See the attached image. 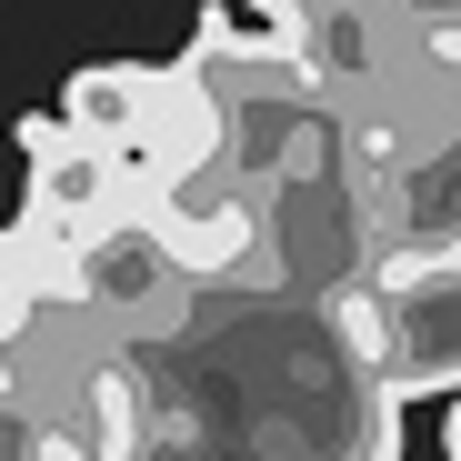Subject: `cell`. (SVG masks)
<instances>
[{
    "instance_id": "6da1fadb",
    "label": "cell",
    "mask_w": 461,
    "mask_h": 461,
    "mask_svg": "<svg viewBox=\"0 0 461 461\" xmlns=\"http://www.w3.org/2000/svg\"><path fill=\"white\" fill-rule=\"evenodd\" d=\"M21 150H31V211L41 230H60V241H91V230H111L131 211V171L121 150L81 140L70 121H21Z\"/></svg>"
},
{
    "instance_id": "7a4b0ae2",
    "label": "cell",
    "mask_w": 461,
    "mask_h": 461,
    "mask_svg": "<svg viewBox=\"0 0 461 461\" xmlns=\"http://www.w3.org/2000/svg\"><path fill=\"white\" fill-rule=\"evenodd\" d=\"M140 221L161 230V251H171L181 281H230V271L261 251V201L211 191V181H191V191H171V201H150Z\"/></svg>"
},
{
    "instance_id": "3957f363",
    "label": "cell",
    "mask_w": 461,
    "mask_h": 461,
    "mask_svg": "<svg viewBox=\"0 0 461 461\" xmlns=\"http://www.w3.org/2000/svg\"><path fill=\"white\" fill-rule=\"evenodd\" d=\"M161 91H171V70H131V60H91L81 81L60 91V121L81 131V140H101V150H131L150 140V121H161Z\"/></svg>"
},
{
    "instance_id": "277c9868",
    "label": "cell",
    "mask_w": 461,
    "mask_h": 461,
    "mask_svg": "<svg viewBox=\"0 0 461 461\" xmlns=\"http://www.w3.org/2000/svg\"><path fill=\"white\" fill-rule=\"evenodd\" d=\"M81 411H91V451L101 461H140V371L131 361H91L81 371Z\"/></svg>"
},
{
    "instance_id": "5b68a950",
    "label": "cell",
    "mask_w": 461,
    "mask_h": 461,
    "mask_svg": "<svg viewBox=\"0 0 461 461\" xmlns=\"http://www.w3.org/2000/svg\"><path fill=\"white\" fill-rule=\"evenodd\" d=\"M331 321L361 341V361H392V321H381V301H371V291H341V301H331Z\"/></svg>"
},
{
    "instance_id": "8992f818",
    "label": "cell",
    "mask_w": 461,
    "mask_h": 461,
    "mask_svg": "<svg viewBox=\"0 0 461 461\" xmlns=\"http://www.w3.org/2000/svg\"><path fill=\"white\" fill-rule=\"evenodd\" d=\"M41 461H101L81 421H41Z\"/></svg>"
},
{
    "instance_id": "52a82bcc",
    "label": "cell",
    "mask_w": 461,
    "mask_h": 461,
    "mask_svg": "<svg viewBox=\"0 0 461 461\" xmlns=\"http://www.w3.org/2000/svg\"><path fill=\"white\" fill-rule=\"evenodd\" d=\"M421 50H431V70H461V11H451V21H431V41H421Z\"/></svg>"
},
{
    "instance_id": "ba28073f",
    "label": "cell",
    "mask_w": 461,
    "mask_h": 461,
    "mask_svg": "<svg viewBox=\"0 0 461 461\" xmlns=\"http://www.w3.org/2000/svg\"><path fill=\"white\" fill-rule=\"evenodd\" d=\"M251 11H271V21H291V11H312V0H251Z\"/></svg>"
},
{
    "instance_id": "9c48e42d",
    "label": "cell",
    "mask_w": 461,
    "mask_h": 461,
    "mask_svg": "<svg viewBox=\"0 0 461 461\" xmlns=\"http://www.w3.org/2000/svg\"><path fill=\"white\" fill-rule=\"evenodd\" d=\"M441 451H451V461H461V402H451V431H441Z\"/></svg>"
},
{
    "instance_id": "30bf717a",
    "label": "cell",
    "mask_w": 461,
    "mask_h": 461,
    "mask_svg": "<svg viewBox=\"0 0 461 461\" xmlns=\"http://www.w3.org/2000/svg\"><path fill=\"white\" fill-rule=\"evenodd\" d=\"M0 261H11V230H0Z\"/></svg>"
}]
</instances>
